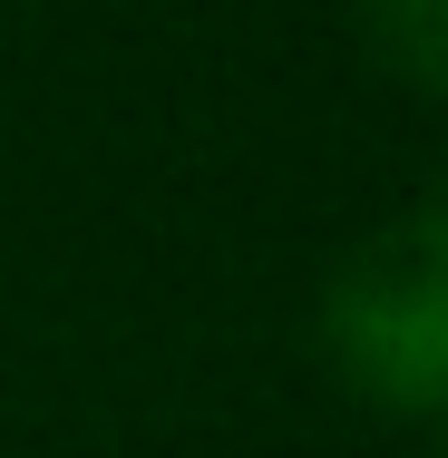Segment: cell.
<instances>
[{"label":"cell","instance_id":"7a4b0ae2","mask_svg":"<svg viewBox=\"0 0 448 458\" xmlns=\"http://www.w3.org/2000/svg\"><path fill=\"white\" fill-rule=\"evenodd\" d=\"M360 30L400 79L448 98V0H360Z\"/></svg>","mask_w":448,"mask_h":458},{"label":"cell","instance_id":"6da1fadb","mask_svg":"<svg viewBox=\"0 0 448 458\" xmlns=\"http://www.w3.org/2000/svg\"><path fill=\"white\" fill-rule=\"evenodd\" d=\"M322 352L390 410H448V195L342 254L322 283Z\"/></svg>","mask_w":448,"mask_h":458},{"label":"cell","instance_id":"3957f363","mask_svg":"<svg viewBox=\"0 0 448 458\" xmlns=\"http://www.w3.org/2000/svg\"><path fill=\"white\" fill-rule=\"evenodd\" d=\"M439 458H448V449H439Z\"/></svg>","mask_w":448,"mask_h":458}]
</instances>
